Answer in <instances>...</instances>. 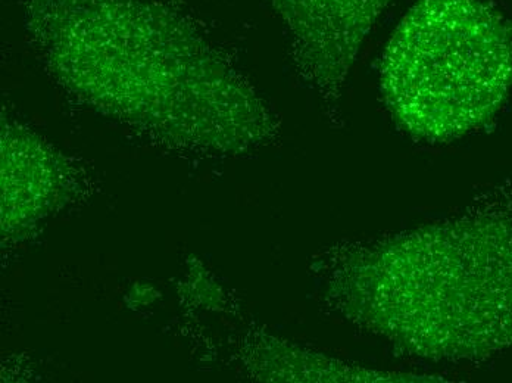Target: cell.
<instances>
[{
    "label": "cell",
    "instance_id": "cell-3",
    "mask_svg": "<svg viewBox=\"0 0 512 383\" xmlns=\"http://www.w3.org/2000/svg\"><path fill=\"white\" fill-rule=\"evenodd\" d=\"M392 0H274L295 34L298 51L327 98L340 87L365 37Z\"/></svg>",
    "mask_w": 512,
    "mask_h": 383
},
{
    "label": "cell",
    "instance_id": "cell-1",
    "mask_svg": "<svg viewBox=\"0 0 512 383\" xmlns=\"http://www.w3.org/2000/svg\"><path fill=\"white\" fill-rule=\"evenodd\" d=\"M333 274L340 313L407 356L462 363L512 348V214L348 245Z\"/></svg>",
    "mask_w": 512,
    "mask_h": 383
},
{
    "label": "cell",
    "instance_id": "cell-2",
    "mask_svg": "<svg viewBox=\"0 0 512 383\" xmlns=\"http://www.w3.org/2000/svg\"><path fill=\"white\" fill-rule=\"evenodd\" d=\"M511 87L512 24L486 0H418L384 51V102L418 139L482 129Z\"/></svg>",
    "mask_w": 512,
    "mask_h": 383
}]
</instances>
